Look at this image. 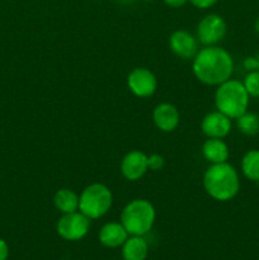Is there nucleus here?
I'll return each instance as SVG.
<instances>
[{
    "label": "nucleus",
    "instance_id": "9b49d317",
    "mask_svg": "<svg viewBox=\"0 0 259 260\" xmlns=\"http://www.w3.org/2000/svg\"><path fill=\"white\" fill-rule=\"evenodd\" d=\"M198 40L190 32L178 29L170 35L169 47L172 52L183 60H189L198 52Z\"/></svg>",
    "mask_w": 259,
    "mask_h": 260
},
{
    "label": "nucleus",
    "instance_id": "0eeeda50",
    "mask_svg": "<svg viewBox=\"0 0 259 260\" xmlns=\"http://www.w3.org/2000/svg\"><path fill=\"white\" fill-rule=\"evenodd\" d=\"M228 25L218 14H207L197 24V40L203 46H216L225 38Z\"/></svg>",
    "mask_w": 259,
    "mask_h": 260
},
{
    "label": "nucleus",
    "instance_id": "423d86ee",
    "mask_svg": "<svg viewBox=\"0 0 259 260\" xmlns=\"http://www.w3.org/2000/svg\"><path fill=\"white\" fill-rule=\"evenodd\" d=\"M90 221L80 211L63 213L56 223V231L63 240L79 241L88 235L90 230Z\"/></svg>",
    "mask_w": 259,
    "mask_h": 260
},
{
    "label": "nucleus",
    "instance_id": "2eb2a0df",
    "mask_svg": "<svg viewBox=\"0 0 259 260\" xmlns=\"http://www.w3.org/2000/svg\"><path fill=\"white\" fill-rule=\"evenodd\" d=\"M121 248L123 260H145L149 255V244L144 236L130 235Z\"/></svg>",
    "mask_w": 259,
    "mask_h": 260
},
{
    "label": "nucleus",
    "instance_id": "f3484780",
    "mask_svg": "<svg viewBox=\"0 0 259 260\" xmlns=\"http://www.w3.org/2000/svg\"><path fill=\"white\" fill-rule=\"evenodd\" d=\"M240 169L244 177L250 182H259V150L251 149L241 157Z\"/></svg>",
    "mask_w": 259,
    "mask_h": 260
},
{
    "label": "nucleus",
    "instance_id": "bb28decb",
    "mask_svg": "<svg viewBox=\"0 0 259 260\" xmlns=\"http://www.w3.org/2000/svg\"><path fill=\"white\" fill-rule=\"evenodd\" d=\"M146 2H150V0H146Z\"/></svg>",
    "mask_w": 259,
    "mask_h": 260
},
{
    "label": "nucleus",
    "instance_id": "b1692460",
    "mask_svg": "<svg viewBox=\"0 0 259 260\" xmlns=\"http://www.w3.org/2000/svg\"><path fill=\"white\" fill-rule=\"evenodd\" d=\"M189 0H164L165 4L170 8H180L185 5Z\"/></svg>",
    "mask_w": 259,
    "mask_h": 260
},
{
    "label": "nucleus",
    "instance_id": "f8f14e48",
    "mask_svg": "<svg viewBox=\"0 0 259 260\" xmlns=\"http://www.w3.org/2000/svg\"><path fill=\"white\" fill-rule=\"evenodd\" d=\"M152 121L161 132H173L180 122V113L172 103H160L152 111Z\"/></svg>",
    "mask_w": 259,
    "mask_h": 260
},
{
    "label": "nucleus",
    "instance_id": "a878e982",
    "mask_svg": "<svg viewBox=\"0 0 259 260\" xmlns=\"http://www.w3.org/2000/svg\"><path fill=\"white\" fill-rule=\"evenodd\" d=\"M256 58H258V65H259V53H258V55H256Z\"/></svg>",
    "mask_w": 259,
    "mask_h": 260
},
{
    "label": "nucleus",
    "instance_id": "6ab92c4d",
    "mask_svg": "<svg viewBox=\"0 0 259 260\" xmlns=\"http://www.w3.org/2000/svg\"><path fill=\"white\" fill-rule=\"evenodd\" d=\"M243 84L250 98H259V70L246 74Z\"/></svg>",
    "mask_w": 259,
    "mask_h": 260
},
{
    "label": "nucleus",
    "instance_id": "20e7f679",
    "mask_svg": "<svg viewBox=\"0 0 259 260\" xmlns=\"http://www.w3.org/2000/svg\"><path fill=\"white\" fill-rule=\"evenodd\" d=\"M156 220V211L150 201L136 198L127 203L121 212V221L128 235L144 236L151 231Z\"/></svg>",
    "mask_w": 259,
    "mask_h": 260
},
{
    "label": "nucleus",
    "instance_id": "1a4fd4ad",
    "mask_svg": "<svg viewBox=\"0 0 259 260\" xmlns=\"http://www.w3.org/2000/svg\"><path fill=\"white\" fill-rule=\"evenodd\" d=\"M121 174L124 179L130 182L140 180L149 170L147 165V155L140 150H132L128 151L121 160Z\"/></svg>",
    "mask_w": 259,
    "mask_h": 260
},
{
    "label": "nucleus",
    "instance_id": "aec40b11",
    "mask_svg": "<svg viewBox=\"0 0 259 260\" xmlns=\"http://www.w3.org/2000/svg\"><path fill=\"white\" fill-rule=\"evenodd\" d=\"M147 165H149V170L157 172V170H161L164 168L165 160L160 154L147 155Z\"/></svg>",
    "mask_w": 259,
    "mask_h": 260
},
{
    "label": "nucleus",
    "instance_id": "6e6552de",
    "mask_svg": "<svg viewBox=\"0 0 259 260\" xmlns=\"http://www.w3.org/2000/svg\"><path fill=\"white\" fill-rule=\"evenodd\" d=\"M127 88L135 96L150 98L157 89V79L150 69L136 68L127 76Z\"/></svg>",
    "mask_w": 259,
    "mask_h": 260
},
{
    "label": "nucleus",
    "instance_id": "4468645a",
    "mask_svg": "<svg viewBox=\"0 0 259 260\" xmlns=\"http://www.w3.org/2000/svg\"><path fill=\"white\" fill-rule=\"evenodd\" d=\"M201 152L210 164L226 162L230 156L229 146L223 139H207L203 142Z\"/></svg>",
    "mask_w": 259,
    "mask_h": 260
},
{
    "label": "nucleus",
    "instance_id": "f03ea898",
    "mask_svg": "<svg viewBox=\"0 0 259 260\" xmlns=\"http://www.w3.org/2000/svg\"><path fill=\"white\" fill-rule=\"evenodd\" d=\"M203 188L212 200L229 202L240 190V177L233 165L226 162L211 164L203 174Z\"/></svg>",
    "mask_w": 259,
    "mask_h": 260
},
{
    "label": "nucleus",
    "instance_id": "4be33fe9",
    "mask_svg": "<svg viewBox=\"0 0 259 260\" xmlns=\"http://www.w3.org/2000/svg\"><path fill=\"white\" fill-rule=\"evenodd\" d=\"M189 3L198 9H208V8L213 7L217 0H189Z\"/></svg>",
    "mask_w": 259,
    "mask_h": 260
},
{
    "label": "nucleus",
    "instance_id": "7ed1b4c3",
    "mask_svg": "<svg viewBox=\"0 0 259 260\" xmlns=\"http://www.w3.org/2000/svg\"><path fill=\"white\" fill-rule=\"evenodd\" d=\"M249 102H250V96L246 89L244 88L243 81L229 79L216 88V111L221 112L229 118L236 119L241 114L245 113L248 111Z\"/></svg>",
    "mask_w": 259,
    "mask_h": 260
},
{
    "label": "nucleus",
    "instance_id": "ddd939ff",
    "mask_svg": "<svg viewBox=\"0 0 259 260\" xmlns=\"http://www.w3.org/2000/svg\"><path fill=\"white\" fill-rule=\"evenodd\" d=\"M128 236V233L123 228V225L116 221L104 223L98 234L99 243L109 249H117L122 246Z\"/></svg>",
    "mask_w": 259,
    "mask_h": 260
},
{
    "label": "nucleus",
    "instance_id": "dca6fc26",
    "mask_svg": "<svg viewBox=\"0 0 259 260\" xmlns=\"http://www.w3.org/2000/svg\"><path fill=\"white\" fill-rule=\"evenodd\" d=\"M53 206L61 213H71L79 211V196L69 188H61L53 196Z\"/></svg>",
    "mask_w": 259,
    "mask_h": 260
},
{
    "label": "nucleus",
    "instance_id": "9d476101",
    "mask_svg": "<svg viewBox=\"0 0 259 260\" xmlns=\"http://www.w3.org/2000/svg\"><path fill=\"white\" fill-rule=\"evenodd\" d=\"M233 128L231 118L218 111L210 112L201 121V131L207 139H225Z\"/></svg>",
    "mask_w": 259,
    "mask_h": 260
},
{
    "label": "nucleus",
    "instance_id": "a211bd4d",
    "mask_svg": "<svg viewBox=\"0 0 259 260\" xmlns=\"http://www.w3.org/2000/svg\"><path fill=\"white\" fill-rule=\"evenodd\" d=\"M236 127L241 134L246 136H254L259 134V116L253 112L246 111L236 118Z\"/></svg>",
    "mask_w": 259,
    "mask_h": 260
},
{
    "label": "nucleus",
    "instance_id": "393cba45",
    "mask_svg": "<svg viewBox=\"0 0 259 260\" xmlns=\"http://www.w3.org/2000/svg\"><path fill=\"white\" fill-rule=\"evenodd\" d=\"M254 30H255V32L259 35V17L256 18L255 22H254Z\"/></svg>",
    "mask_w": 259,
    "mask_h": 260
},
{
    "label": "nucleus",
    "instance_id": "f257e3e1",
    "mask_svg": "<svg viewBox=\"0 0 259 260\" xmlns=\"http://www.w3.org/2000/svg\"><path fill=\"white\" fill-rule=\"evenodd\" d=\"M192 71L200 83L217 86L231 79L234 60L231 53L220 46H205L192 58Z\"/></svg>",
    "mask_w": 259,
    "mask_h": 260
},
{
    "label": "nucleus",
    "instance_id": "5701e85b",
    "mask_svg": "<svg viewBox=\"0 0 259 260\" xmlns=\"http://www.w3.org/2000/svg\"><path fill=\"white\" fill-rule=\"evenodd\" d=\"M8 256H9V246L7 241L0 239V260H8Z\"/></svg>",
    "mask_w": 259,
    "mask_h": 260
},
{
    "label": "nucleus",
    "instance_id": "412c9836",
    "mask_svg": "<svg viewBox=\"0 0 259 260\" xmlns=\"http://www.w3.org/2000/svg\"><path fill=\"white\" fill-rule=\"evenodd\" d=\"M243 66H244V69L248 71V73H250V71L259 70L258 58H256V56H248V57L244 58Z\"/></svg>",
    "mask_w": 259,
    "mask_h": 260
},
{
    "label": "nucleus",
    "instance_id": "39448f33",
    "mask_svg": "<svg viewBox=\"0 0 259 260\" xmlns=\"http://www.w3.org/2000/svg\"><path fill=\"white\" fill-rule=\"evenodd\" d=\"M113 205L112 190L103 183H93L79 196V211L89 220H98L106 216Z\"/></svg>",
    "mask_w": 259,
    "mask_h": 260
}]
</instances>
